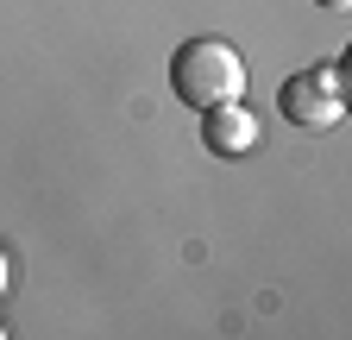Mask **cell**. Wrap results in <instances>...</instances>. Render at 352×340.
Wrapping results in <instances>:
<instances>
[{
	"label": "cell",
	"instance_id": "cell-1",
	"mask_svg": "<svg viewBox=\"0 0 352 340\" xmlns=\"http://www.w3.org/2000/svg\"><path fill=\"white\" fill-rule=\"evenodd\" d=\"M245 82H252V70H245V57L227 45V38H189V45H176V57H170V95L189 114L239 101Z\"/></svg>",
	"mask_w": 352,
	"mask_h": 340
},
{
	"label": "cell",
	"instance_id": "cell-2",
	"mask_svg": "<svg viewBox=\"0 0 352 340\" xmlns=\"http://www.w3.org/2000/svg\"><path fill=\"white\" fill-rule=\"evenodd\" d=\"M277 107H283L289 126H308V133H327V126H340V120H346L340 63H315V70L289 76L283 89H277Z\"/></svg>",
	"mask_w": 352,
	"mask_h": 340
},
{
	"label": "cell",
	"instance_id": "cell-3",
	"mask_svg": "<svg viewBox=\"0 0 352 340\" xmlns=\"http://www.w3.org/2000/svg\"><path fill=\"white\" fill-rule=\"evenodd\" d=\"M201 145L214 158H245L258 145V114L245 107V95L239 101H220V107H201Z\"/></svg>",
	"mask_w": 352,
	"mask_h": 340
},
{
	"label": "cell",
	"instance_id": "cell-4",
	"mask_svg": "<svg viewBox=\"0 0 352 340\" xmlns=\"http://www.w3.org/2000/svg\"><path fill=\"white\" fill-rule=\"evenodd\" d=\"M7 284H13V259H7V246H0V296H7Z\"/></svg>",
	"mask_w": 352,
	"mask_h": 340
},
{
	"label": "cell",
	"instance_id": "cell-5",
	"mask_svg": "<svg viewBox=\"0 0 352 340\" xmlns=\"http://www.w3.org/2000/svg\"><path fill=\"white\" fill-rule=\"evenodd\" d=\"M315 7H321V13H346V7H352V0H315Z\"/></svg>",
	"mask_w": 352,
	"mask_h": 340
},
{
	"label": "cell",
	"instance_id": "cell-6",
	"mask_svg": "<svg viewBox=\"0 0 352 340\" xmlns=\"http://www.w3.org/2000/svg\"><path fill=\"white\" fill-rule=\"evenodd\" d=\"M0 340H7V321H0Z\"/></svg>",
	"mask_w": 352,
	"mask_h": 340
}]
</instances>
